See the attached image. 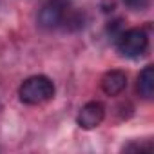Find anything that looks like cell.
<instances>
[{
    "label": "cell",
    "instance_id": "cell-5",
    "mask_svg": "<svg viewBox=\"0 0 154 154\" xmlns=\"http://www.w3.org/2000/svg\"><path fill=\"white\" fill-rule=\"evenodd\" d=\"M125 87H127V76L123 71H109L102 80V89L107 96H118Z\"/></svg>",
    "mask_w": 154,
    "mask_h": 154
},
{
    "label": "cell",
    "instance_id": "cell-2",
    "mask_svg": "<svg viewBox=\"0 0 154 154\" xmlns=\"http://www.w3.org/2000/svg\"><path fill=\"white\" fill-rule=\"evenodd\" d=\"M116 47H118V53L125 58H140L147 53L149 36L140 27H132L127 31L123 29L122 35L116 38Z\"/></svg>",
    "mask_w": 154,
    "mask_h": 154
},
{
    "label": "cell",
    "instance_id": "cell-6",
    "mask_svg": "<svg viewBox=\"0 0 154 154\" xmlns=\"http://www.w3.org/2000/svg\"><path fill=\"white\" fill-rule=\"evenodd\" d=\"M136 89H138L140 96L145 98V100H150L154 96V67L152 65L143 67V71L138 76V85H136Z\"/></svg>",
    "mask_w": 154,
    "mask_h": 154
},
{
    "label": "cell",
    "instance_id": "cell-1",
    "mask_svg": "<svg viewBox=\"0 0 154 154\" xmlns=\"http://www.w3.org/2000/svg\"><path fill=\"white\" fill-rule=\"evenodd\" d=\"M18 96L26 105H40L54 96V84L44 74L31 76L20 85Z\"/></svg>",
    "mask_w": 154,
    "mask_h": 154
},
{
    "label": "cell",
    "instance_id": "cell-8",
    "mask_svg": "<svg viewBox=\"0 0 154 154\" xmlns=\"http://www.w3.org/2000/svg\"><path fill=\"white\" fill-rule=\"evenodd\" d=\"M123 2L129 9H134V11H143L149 6V0H123Z\"/></svg>",
    "mask_w": 154,
    "mask_h": 154
},
{
    "label": "cell",
    "instance_id": "cell-9",
    "mask_svg": "<svg viewBox=\"0 0 154 154\" xmlns=\"http://www.w3.org/2000/svg\"><path fill=\"white\" fill-rule=\"evenodd\" d=\"M0 107H2V105H0Z\"/></svg>",
    "mask_w": 154,
    "mask_h": 154
},
{
    "label": "cell",
    "instance_id": "cell-4",
    "mask_svg": "<svg viewBox=\"0 0 154 154\" xmlns=\"http://www.w3.org/2000/svg\"><path fill=\"white\" fill-rule=\"evenodd\" d=\"M103 118H105V107H103V103H100V102H89V103H85L80 109L76 122H78V125L82 129L89 131V129L98 127L103 122Z\"/></svg>",
    "mask_w": 154,
    "mask_h": 154
},
{
    "label": "cell",
    "instance_id": "cell-7",
    "mask_svg": "<svg viewBox=\"0 0 154 154\" xmlns=\"http://www.w3.org/2000/svg\"><path fill=\"white\" fill-rule=\"evenodd\" d=\"M123 20L122 18H118V20H114V22H109V26H107V33L116 40L120 35H122V31H123Z\"/></svg>",
    "mask_w": 154,
    "mask_h": 154
},
{
    "label": "cell",
    "instance_id": "cell-3",
    "mask_svg": "<svg viewBox=\"0 0 154 154\" xmlns=\"http://www.w3.org/2000/svg\"><path fill=\"white\" fill-rule=\"evenodd\" d=\"M67 8H69V0H49L38 13V26L44 29L58 27L65 18Z\"/></svg>",
    "mask_w": 154,
    "mask_h": 154
}]
</instances>
